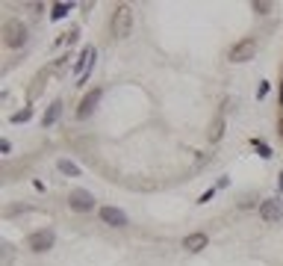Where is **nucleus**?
<instances>
[{
  "mask_svg": "<svg viewBox=\"0 0 283 266\" xmlns=\"http://www.w3.org/2000/svg\"><path fill=\"white\" fill-rule=\"evenodd\" d=\"M109 30L115 39H127L133 33V9L127 3H118L115 12H112V21H109Z\"/></svg>",
  "mask_w": 283,
  "mask_h": 266,
  "instance_id": "f257e3e1",
  "label": "nucleus"
},
{
  "mask_svg": "<svg viewBox=\"0 0 283 266\" xmlns=\"http://www.w3.org/2000/svg\"><path fill=\"white\" fill-rule=\"evenodd\" d=\"M27 39H30V33H27L24 21H18V18H9V21L3 24V42H6V48L18 51V48H24V45H27Z\"/></svg>",
  "mask_w": 283,
  "mask_h": 266,
  "instance_id": "f03ea898",
  "label": "nucleus"
},
{
  "mask_svg": "<svg viewBox=\"0 0 283 266\" xmlns=\"http://www.w3.org/2000/svg\"><path fill=\"white\" fill-rule=\"evenodd\" d=\"M53 243H56V237H53V231H50V228L33 231V234L27 237V246H30V251H35V254H45V251H50V248H53Z\"/></svg>",
  "mask_w": 283,
  "mask_h": 266,
  "instance_id": "7ed1b4c3",
  "label": "nucleus"
},
{
  "mask_svg": "<svg viewBox=\"0 0 283 266\" xmlns=\"http://www.w3.org/2000/svg\"><path fill=\"white\" fill-rule=\"evenodd\" d=\"M68 207L77 210V213L95 210V195L89 193V189H71V195H68Z\"/></svg>",
  "mask_w": 283,
  "mask_h": 266,
  "instance_id": "20e7f679",
  "label": "nucleus"
},
{
  "mask_svg": "<svg viewBox=\"0 0 283 266\" xmlns=\"http://www.w3.org/2000/svg\"><path fill=\"white\" fill-rule=\"evenodd\" d=\"M257 56V42L254 39H242L230 48V62H248Z\"/></svg>",
  "mask_w": 283,
  "mask_h": 266,
  "instance_id": "39448f33",
  "label": "nucleus"
},
{
  "mask_svg": "<svg viewBox=\"0 0 283 266\" xmlns=\"http://www.w3.org/2000/svg\"><path fill=\"white\" fill-rule=\"evenodd\" d=\"M260 219L268 222V225H277L283 219V204L280 201H274V198H266L263 204H260Z\"/></svg>",
  "mask_w": 283,
  "mask_h": 266,
  "instance_id": "423d86ee",
  "label": "nucleus"
},
{
  "mask_svg": "<svg viewBox=\"0 0 283 266\" xmlns=\"http://www.w3.org/2000/svg\"><path fill=\"white\" fill-rule=\"evenodd\" d=\"M100 222L109 228H127V213L106 204V207H100Z\"/></svg>",
  "mask_w": 283,
  "mask_h": 266,
  "instance_id": "0eeeda50",
  "label": "nucleus"
},
{
  "mask_svg": "<svg viewBox=\"0 0 283 266\" xmlns=\"http://www.w3.org/2000/svg\"><path fill=\"white\" fill-rule=\"evenodd\" d=\"M100 95H103V92H100V89H92V92H89V95H86L83 101H80V106H77V119H89V116H92V112H95V106L100 104Z\"/></svg>",
  "mask_w": 283,
  "mask_h": 266,
  "instance_id": "6e6552de",
  "label": "nucleus"
},
{
  "mask_svg": "<svg viewBox=\"0 0 283 266\" xmlns=\"http://www.w3.org/2000/svg\"><path fill=\"white\" fill-rule=\"evenodd\" d=\"M92 62H95V48H83L80 59L74 62V74H77L80 80H86V77H89V71H92Z\"/></svg>",
  "mask_w": 283,
  "mask_h": 266,
  "instance_id": "1a4fd4ad",
  "label": "nucleus"
},
{
  "mask_svg": "<svg viewBox=\"0 0 283 266\" xmlns=\"http://www.w3.org/2000/svg\"><path fill=\"white\" fill-rule=\"evenodd\" d=\"M210 246V237H207V234H189V237H186L183 240V248L186 251H192V254H198V251H204V248Z\"/></svg>",
  "mask_w": 283,
  "mask_h": 266,
  "instance_id": "9d476101",
  "label": "nucleus"
},
{
  "mask_svg": "<svg viewBox=\"0 0 283 266\" xmlns=\"http://www.w3.org/2000/svg\"><path fill=\"white\" fill-rule=\"evenodd\" d=\"M59 116H62V101H53V104H50V109L45 112L42 124H45V127H50V124H56V122H59Z\"/></svg>",
  "mask_w": 283,
  "mask_h": 266,
  "instance_id": "9b49d317",
  "label": "nucleus"
},
{
  "mask_svg": "<svg viewBox=\"0 0 283 266\" xmlns=\"http://www.w3.org/2000/svg\"><path fill=\"white\" fill-rule=\"evenodd\" d=\"M59 172H62V175L77 177V175H80V166H77V163H71V160H59Z\"/></svg>",
  "mask_w": 283,
  "mask_h": 266,
  "instance_id": "f8f14e48",
  "label": "nucleus"
},
{
  "mask_svg": "<svg viewBox=\"0 0 283 266\" xmlns=\"http://www.w3.org/2000/svg\"><path fill=\"white\" fill-rule=\"evenodd\" d=\"M68 12H71V3H53V12H50V18H53V21H59V18H65Z\"/></svg>",
  "mask_w": 283,
  "mask_h": 266,
  "instance_id": "ddd939ff",
  "label": "nucleus"
},
{
  "mask_svg": "<svg viewBox=\"0 0 283 266\" xmlns=\"http://www.w3.org/2000/svg\"><path fill=\"white\" fill-rule=\"evenodd\" d=\"M254 148L260 151V157H271V148H268L266 142H260V139H254Z\"/></svg>",
  "mask_w": 283,
  "mask_h": 266,
  "instance_id": "4468645a",
  "label": "nucleus"
},
{
  "mask_svg": "<svg viewBox=\"0 0 283 266\" xmlns=\"http://www.w3.org/2000/svg\"><path fill=\"white\" fill-rule=\"evenodd\" d=\"M210 139H213V142H216V139H221V119H218V122H216V127L210 130Z\"/></svg>",
  "mask_w": 283,
  "mask_h": 266,
  "instance_id": "2eb2a0df",
  "label": "nucleus"
},
{
  "mask_svg": "<svg viewBox=\"0 0 283 266\" xmlns=\"http://www.w3.org/2000/svg\"><path fill=\"white\" fill-rule=\"evenodd\" d=\"M30 116H33V112H30V109H24V112H15V116H12V122H27Z\"/></svg>",
  "mask_w": 283,
  "mask_h": 266,
  "instance_id": "dca6fc26",
  "label": "nucleus"
},
{
  "mask_svg": "<svg viewBox=\"0 0 283 266\" xmlns=\"http://www.w3.org/2000/svg\"><path fill=\"white\" fill-rule=\"evenodd\" d=\"M268 9H271L268 3H254V12H260V15H266Z\"/></svg>",
  "mask_w": 283,
  "mask_h": 266,
  "instance_id": "f3484780",
  "label": "nucleus"
},
{
  "mask_svg": "<svg viewBox=\"0 0 283 266\" xmlns=\"http://www.w3.org/2000/svg\"><path fill=\"white\" fill-rule=\"evenodd\" d=\"M9 148H12V145H9V139H0V151H3V154H9Z\"/></svg>",
  "mask_w": 283,
  "mask_h": 266,
  "instance_id": "a211bd4d",
  "label": "nucleus"
},
{
  "mask_svg": "<svg viewBox=\"0 0 283 266\" xmlns=\"http://www.w3.org/2000/svg\"><path fill=\"white\" fill-rule=\"evenodd\" d=\"M277 183H280V189H283V175H280V180H277Z\"/></svg>",
  "mask_w": 283,
  "mask_h": 266,
  "instance_id": "6ab92c4d",
  "label": "nucleus"
},
{
  "mask_svg": "<svg viewBox=\"0 0 283 266\" xmlns=\"http://www.w3.org/2000/svg\"><path fill=\"white\" fill-rule=\"evenodd\" d=\"M280 136H283V119H280Z\"/></svg>",
  "mask_w": 283,
  "mask_h": 266,
  "instance_id": "aec40b11",
  "label": "nucleus"
}]
</instances>
